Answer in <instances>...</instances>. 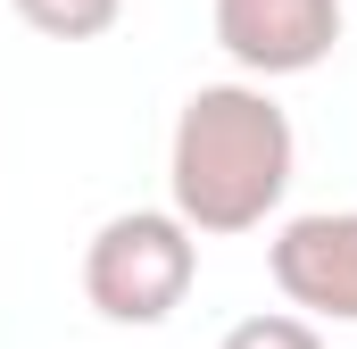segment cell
Listing matches in <instances>:
<instances>
[{"mask_svg":"<svg viewBox=\"0 0 357 349\" xmlns=\"http://www.w3.org/2000/svg\"><path fill=\"white\" fill-rule=\"evenodd\" d=\"M299 167V133L258 75L250 84H199L167 142V200L191 233H258Z\"/></svg>","mask_w":357,"mask_h":349,"instance_id":"cell-1","label":"cell"},{"mask_svg":"<svg viewBox=\"0 0 357 349\" xmlns=\"http://www.w3.org/2000/svg\"><path fill=\"white\" fill-rule=\"evenodd\" d=\"M199 283V233L175 208H125L84 250V299L108 325H167Z\"/></svg>","mask_w":357,"mask_h":349,"instance_id":"cell-2","label":"cell"},{"mask_svg":"<svg viewBox=\"0 0 357 349\" xmlns=\"http://www.w3.org/2000/svg\"><path fill=\"white\" fill-rule=\"evenodd\" d=\"M208 17H216V50L258 84L324 67L341 42V0H216Z\"/></svg>","mask_w":357,"mask_h":349,"instance_id":"cell-3","label":"cell"},{"mask_svg":"<svg viewBox=\"0 0 357 349\" xmlns=\"http://www.w3.org/2000/svg\"><path fill=\"white\" fill-rule=\"evenodd\" d=\"M274 291L316 316V325H357V208H316L274 233Z\"/></svg>","mask_w":357,"mask_h":349,"instance_id":"cell-4","label":"cell"},{"mask_svg":"<svg viewBox=\"0 0 357 349\" xmlns=\"http://www.w3.org/2000/svg\"><path fill=\"white\" fill-rule=\"evenodd\" d=\"M42 42H100L116 17H125V0H8Z\"/></svg>","mask_w":357,"mask_h":349,"instance_id":"cell-5","label":"cell"},{"mask_svg":"<svg viewBox=\"0 0 357 349\" xmlns=\"http://www.w3.org/2000/svg\"><path fill=\"white\" fill-rule=\"evenodd\" d=\"M216 349H324V333H316V316H282L274 308V316H241Z\"/></svg>","mask_w":357,"mask_h":349,"instance_id":"cell-6","label":"cell"}]
</instances>
